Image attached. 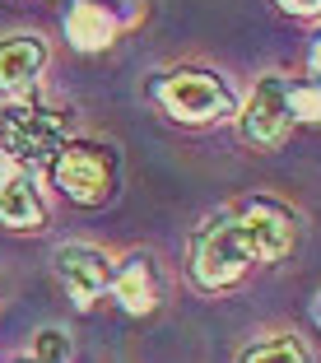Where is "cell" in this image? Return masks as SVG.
I'll return each instance as SVG.
<instances>
[{"instance_id":"1","label":"cell","mask_w":321,"mask_h":363,"mask_svg":"<svg viewBox=\"0 0 321 363\" xmlns=\"http://www.w3.org/2000/svg\"><path fill=\"white\" fill-rule=\"evenodd\" d=\"M252 247H247L237 219H219V224H205L201 238H196V252H191V275L196 284L205 289H224L233 279H242V270L252 266Z\"/></svg>"},{"instance_id":"2","label":"cell","mask_w":321,"mask_h":363,"mask_svg":"<svg viewBox=\"0 0 321 363\" xmlns=\"http://www.w3.org/2000/svg\"><path fill=\"white\" fill-rule=\"evenodd\" d=\"M65 140V117L47 107H5L0 117V145L19 163H47Z\"/></svg>"},{"instance_id":"3","label":"cell","mask_w":321,"mask_h":363,"mask_svg":"<svg viewBox=\"0 0 321 363\" xmlns=\"http://www.w3.org/2000/svg\"><path fill=\"white\" fill-rule=\"evenodd\" d=\"M159 103L168 117L177 121H219L233 112V98L224 84H214L210 75H168L159 79Z\"/></svg>"},{"instance_id":"4","label":"cell","mask_w":321,"mask_h":363,"mask_svg":"<svg viewBox=\"0 0 321 363\" xmlns=\"http://www.w3.org/2000/svg\"><path fill=\"white\" fill-rule=\"evenodd\" d=\"M289 121H293L289 117V84L279 75H266L252 89V98H247V107H242V135L252 140V145H261V150H270V145L284 140Z\"/></svg>"},{"instance_id":"5","label":"cell","mask_w":321,"mask_h":363,"mask_svg":"<svg viewBox=\"0 0 321 363\" xmlns=\"http://www.w3.org/2000/svg\"><path fill=\"white\" fill-rule=\"evenodd\" d=\"M52 177H56V186H61L70 201H79V205H98L107 196V186H112L107 159L98 150H84V145H70V150L56 154Z\"/></svg>"},{"instance_id":"6","label":"cell","mask_w":321,"mask_h":363,"mask_svg":"<svg viewBox=\"0 0 321 363\" xmlns=\"http://www.w3.org/2000/svg\"><path fill=\"white\" fill-rule=\"evenodd\" d=\"M56 275H61V284L70 289V298H75L79 308H89V303L107 289L112 266H107V257L98 252V247L65 242V247H56Z\"/></svg>"},{"instance_id":"7","label":"cell","mask_w":321,"mask_h":363,"mask_svg":"<svg viewBox=\"0 0 321 363\" xmlns=\"http://www.w3.org/2000/svg\"><path fill=\"white\" fill-rule=\"evenodd\" d=\"M237 228H242L247 247H252V257L257 261H275L289 252L293 242V228H289V214L275 210V205H252V210L237 214Z\"/></svg>"},{"instance_id":"8","label":"cell","mask_w":321,"mask_h":363,"mask_svg":"<svg viewBox=\"0 0 321 363\" xmlns=\"http://www.w3.org/2000/svg\"><path fill=\"white\" fill-rule=\"evenodd\" d=\"M47 65V47L38 38H5L0 43V89L5 94H19L33 79L43 75Z\"/></svg>"},{"instance_id":"9","label":"cell","mask_w":321,"mask_h":363,"mask_svg":"<svg viewBox=\"0 0 321 363\" xmlns=\"http://www.w3.org/2000/svg\"><path fill=\"white\" fill-rule=\"evenodd\" d=\"M65 38L79 52H103L112 38H117V19L98 5V0H75L65 10Z\"/></svg>"},{"instance_id":"10","label":"cell","mask_w":321,"mask_h":363,"mask_svg":"<svg viewBox=\"0 0 321 363\" xmlns=\"http://www.w3.org/2000/svg\"><path fill=\"white\" fill-rule=\"evenodd\" d=\"M0 224L5 228H43V201L28 177H5L0 186Z\"/></svg>"},{"instance_id":"11","label":"cell","mask_w":321,"mask_h":363,"mask_svg":"<svg viewBox=\"0 0 321 363\" xmlns=\"http://www.w3.org/2000/svg\"><path fill=\"white\" fill-rule=\"evenodd\" d=\"M112 289H117V298L126 312H150L154 303H159V279H154V266L150 261H130L126 270H121L117 279H112Z\"/></svg>"},{"instance_id":"12","label":"cell","mask_w":321,"mask_h":363,"mask_svg":"<svg viewBox=\"0 0 321 363\" xmlns=\"http://www.w3.org/2000/svg\"><path fill=\"white\" fill-rule=\"evenodd\" d=\"M242 363H308V354H303L298 340H289V335H279V340H266L257 345V350L247 354Z\"/></svg>"},{"instance_id":"13","label":"cell","mask_w":321,"mask_h":363,"mask_svg":"<svg viewBox=\"0 0 321 363\" xmlns=\"http://www.w3.org/2000/svg\"><path fill=\"white\" fill-rule=\"evenodd\" d=\"M289 117L298 121H321V89H289Z\"/></svg>"},{"instance_id":"14","label":"cell","mask_w":321,"mask_h":363,"mask_svg":"<svg viewBox=\"0 0 321 363\" xmlns=\"http://www.w3.org/2000/svg\"><path fill=\"white\" fill-rule=\"evenodd\" d=\"M33 354H43V359H52V363H65V354H70V340H65L56 326H43V331L33 335Z\"/></svg>"},{"instance_id":"15","label":"cell","mask_w":321,"mask_h":363,"mask_svg":"<svg viewBox=\"0 0 321 363\" xmlns=\"http://www.w3.org/2000/svg\"><path fill=\"white\" fill-rule=\"evenodd\" d=\"M289 14H317L321 10V0H279Z\"/></svg>"},{"instance_id":"16","label":"cell","mask_w":321,"mask_h":363,"mask_svg":"<svg viewBox=\"0 0 321 363\" xmlns=\"http://www.w3.org/2000/svg\"><path fill=\"white\" fill-rule=\"evenodd\" d=\"M10 363H52V359H43V354H33V350H28L23 359H10Z\"/></svg>"},{"instance_id":"17","label":"cell","mask_w":321,"mask_h":363,"mask_svg":"<svg viewBox=\"0 0 321 363\" xmlns=\"http://www.w3.org/2000/svg\"><path fill=\"white\" fill-rule=\"evenodd\" d=\"M312 70H321V43L312 47Z\"/></svg>"},{"instance_id":"18","label":"cell","mask_w":321,"mask_h":363,"mask_svg":"<svg viewBox=\"0 0 321 363\" xmlns=\"http://www.w3.org/2000/svg\"><path fill=\"white\" fill-rule=\"evenodd\" d=\"M312 317H317V321H321V294H317V303H312Z\"/></svg>"},{"instance_id":"19","label":"cell","mask_w":321,"mask_h":363,"mask_svg":"<svg viewBox=\"0 0 321 363\" xmlns=\"http://www.w3.org/2000/svg\"><path fill=\"white\" fill-rule=\"evenodd\" d=\"M0 186H5V172H0Z\"/></svg>"}]
</instances>
